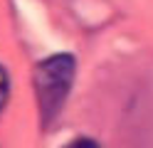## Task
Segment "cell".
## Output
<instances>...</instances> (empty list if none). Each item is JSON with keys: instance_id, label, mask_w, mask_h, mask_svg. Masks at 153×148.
I'll return each instance as SVG.
<instances>
[{"instance_id": "7a4b0ae2", "label": "cell", "mask_w": 153, "mask_h": 148, "mask_svg": "<svg viewBox=\"0 0 153 148\" xmlns=\"http://www.w3.org/2000/svg\"><path fill=\"white\" fill-rule=\"evenodd\" d=\"M7 99H10V74H7V69L0 64V111L5 109Z\"/></svg>"}, {"instance_id": "3957f363", "label": "cell", "mask_w": 153, "mask_h": 148, "mask_svg": "<svg viewBox=\"0 0 153 148\" xmlns=\"http://www.w3.org/2000/svg\"><path fill=\"white\" fill-rule=\"evenodd\" d=\"M64 148H101V143L97 141V138H91V136H76Z\"/></svg>"}, {"instance_id": "6da1fadb", "label": "cell", "mask_w": 153, "mask_h": 148, "mask_svg": "<svg viewBox=\"0 0 153 148\" xmlns=\"http://www.w3.org/2000/svg\"><path fill=\"white\" fill-rule=\"evenodd\" d=\"M76 77V59L72 52H57L40 59L32 69V86L42 128H50L69 99Z\"/></svg>"}]
</instances>
